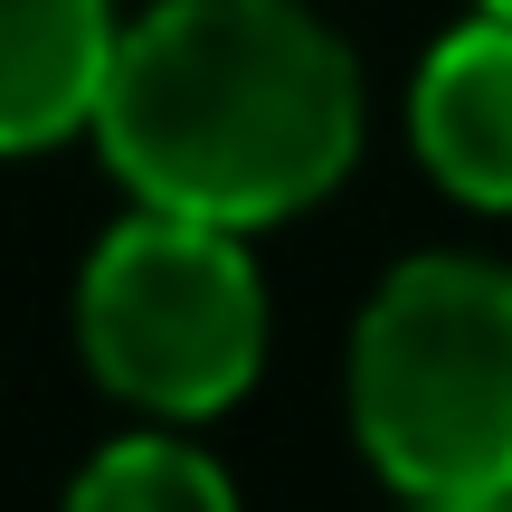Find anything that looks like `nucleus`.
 Wrapping results in <instances>:
<instances>
[{"instance_id": "1", "label": "nucleus", "mask_w": 512, "mask_h": 512, "mask_svg": "<svg viewBox=\"0 0 512 512\" xmlns=\"http://www.w3.org/2000/svg\"><path fill=\"white\" fill-rule=\"evenodd\" d=\"M95 133L143 209L247 238L351 171L361 76L294 0H162L124 29Z\"/></svg>"}, {"instance_id": "2", "label": "nucleus", "mask_w": 512, "mask_h": 512, "mask_svg": "<svg viewBox=\"0 0 512 512\" xmlns=\"http://www.w3.org/2000/svg\"><path fill=\"white\" fill-rule=\"evenodd\" d=\"M351 427L408 503L512 512V275L418 256L361 313Z\"/></svg>"}, {"instance_id": "3", "label": "nucleus", "mask_w": 512, "mask_h": 512, "mask_svg": "<svg viewBox=\"0 0 512 512\" xmlns=\"http://www.w3.org/2000/svg\"><path fill=\"white\" fill-rule=\"evenodd\" d=\"M76 332L114 399L152 408V418H209L256 380L266 294H256L238 228L143 209L86 256Z\"/></svg>"}, {"instance_id": "4", "label": "nucleus", "mask_w": 512, "mask_h": 512, "mask_svg": "<svg viewBox=\"0 0 512 512\" xmlns=\"http://www.w3.org/2000/svg\"><path fill=\"white\" fill-rule=\"evenodd\" d=\"M114 29L105 0H0V152H48L105 114Z\"/></svg>"}, {"instance_id": "5", "label": "nucleus", "mask_w": 512, "mask_h": 512, "mask_svg": "<svg viewBox=\"0 0 512 512\" xmlns=\"http://www.w3.org/2000/svg\"><path fill=\"white\" fill-rule=\"evenodd\" d=\"M418 152L456 200L512 209V19H465L427 48L418 95H408Z\"/></svg>"}, {"instance_id": "6", "label": "nucleus", "mask_w": 512, "mask_h": 512, "mask_svg": "<svg viewBox=\"0 0 512 512\" xmlns=\"http://www.w3.org/2000/svg\"><path fill=\"white\" fill-rule=\"evenodd\" d=\"M67 512H238L228 475L181 437H124L76 475Z\"/></svg>"}, {"instance_id": "7", "label": "nucleus", "mask_w": 512, "mask_h": 512, "mask_svg": "<svg viewBox=\"0 0 512 512\" xmlns=\"http://www.w3.org/2000/svg\"><path fill=\"white\" fill-rule=\"evenodd\" d=\"M418 512H484V503H418Z\"/></svg>"}, {"instance_id": "8", "label": "nucleus", "mask_w": 512, "mask_h": 512, "mask_svg": "<svg viewBox=\"0 0 512 512\" xmlns=\"http://www.w3.org/2000/svg\"><path fill=\"white\" fill-rule=\"evenodd\" d=\"M484 10H494V19H512V0H484Z\"/></svg>"}]
</instances>
